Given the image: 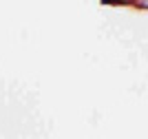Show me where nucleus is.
Segmentation results:
<instances>
[{
	"mask_svg": "<svg viewBox=\"0 0 148 139\" xmlns=\"http://www.w3.org/2000/svg\"><path fill=\"white\" fill-rule=\"evenodd\" d=\"M99 2L106 7H122V5H130L133 0H99Z\"/></svg>",
	"mask_w": 148,
	"mask_h": 139,
	"instance_id": "1",
	"label": "nucleus"
}]
</instances>
